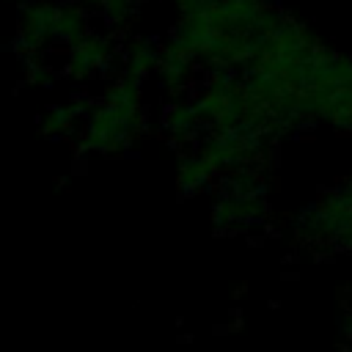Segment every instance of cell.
Wrapping results in <instances>:
<instances>
[{"mask_svg":"<svg viewBox=\"0 0 352 352\" xmlns=\"http://www.w3.org/2000/svg\"><path fill=\"white\" fill-rule=\"evenodd\" d=\"M280 14L270 0H206L179 11L168 38L190 52L204 74L242 72Z\"/></svg>","mask_w":352,"mask_h":352,"instance_id":"1","label":"cell"},{"mask_svg":"<svg viewBox=\"0 0 352 352\" xmlns=\"http://www.w3.org/2000/svg\"><path fill=\"white\" fill-rule=\"evenodd\" d=\"M143 85V80L116 72L104 82L102 94L91 96V107L77 135L82 151L110 157L132 148L143 138L148 126Z\"/></svg>","mask_w":352,"mask_h":352,"instance_id":"2","label":"cell"},{"mask_svg":"<svg viewBox=\"0 0 352 352\" xmlns=\"http://www.w3.org/2000/svg\"><path fill=\"white\" fill-rule=\"evenodd\" d=\"M300 110L305 124H324L352 135V55L322 44L308 60Z\"/></svg>","mask_w":352,"mask_h":352,"instance_id":"3","label":"cell"},{"mask_svg":"<svg viewBox=\"0 0 352 352\" xmlns=\"http://www.w3.org/2000/svg\"><path fill=\"white\" fill-rule=\"evenodd\" d=\"M94 19L82 0H22L16 6L14 44L25 58L44 55L52 47L66 50L94 30Z\"/></svg>","mask_w":352,"mask_h":352,"instance_id":"4","label":"cell"},{"mask_svg":"<svg viewBox=\"0 0 352 352\" xmlns=\"http://www.w3.org/2000/svg\"><path fill=\"white\" fill-rule=\"evenodd\" d=\"M270 198H267V168L250 165L239 168L220 179L217 198L212 206V217L223 228H245L256 226L267 217Z\"/></svg>","mask_w":352,"mask_h":352,"instance_id":"5","label":"cell"},{"mask_svg":"<svg viewBox=\"0 0 352 352\" xmlns=\"http://www.w3.org/2000/svg\"><path fill=\"white\" fill-rule=\"evenodd\" d=\"M121 60V44L116 33L110 30H91L74 44L63 50V74L77 82H94V80H110L118 72Z\"/></svg>","mask_w":352,"mask_h":352,"instance_id":"6","label":"cell"},{"mask_svg":"<svg viewBox=\"0 0 352 352\" xmlns=\"http://www.w3.org/2000/svg\"><path fill=\"white\" fill-rule=\"evenodd\" d=\"M201 77H204V72L195 63V58L165 36L162 50H160V63H157V72H154V82L160 85V91L168 99L190 96L195 91V85L201 82Z\"/></svg>","mask_w":352,"mask_h":352,"instance_id":"7","label":"cell"},{"mask_svg":"<svg viewBox=\"0 0 352 352\" xmlns=\"http://www.w3.org/2000/svg\"><path fill=\"white\" fill-rule=\"evenodd\" d=\"M88 107H91V96L88 94H74V96H69L63 102H55V104L44 107V113L38 116V132L44 138H50V140L77 138Z\"/></svg>","mask_w":352,"mask_h":352,"instance_id":"8","label":"cell"},{"mask_svg":"<svg viewBox=\"0 0 352 352\" xmlns=\"http://www.w3.org/2000/svg\"><path fill=\"white\" fill-rule=\"evenodd\" d=\"M160 129L176 146H192L204 135V121L192 104V96L168 99V104L162 107V116H160Z\"/></svg>","mask_w":352,"mask_h":352,"instance_id":"9","label":"cell"},{"mask_svg":"<svg viewBox=\"0 0 352 352\" xmlns=\"http://www.w3.org/2000/svg\"><path fill=\"white\" fill-rule=\"evenodd\" d=\"M160 50L162 41L151 38V36H126L121 41V60H118V72L135 77V80H154L157 63H160Z\"/></svg>","mask_w":352,"mask_h":352,"instance_id":"10","label":"cell"},{"mask_svg":"<svg viewBox=\"0 0 352 352\" xmlns=\"http://www.w3.org/2000/svg\"><path fill=\"white\" fill-rule=\"evenodd\" d=\"M176 184L182 192L195 195V192H206V190L217 187L220 173L212 168V162L195 146H187L176 160Z\"/></svg>","mask_w":352,"mask_h":352,"instance_id":"11","label":"cell"},{"mask_svg":"<svg viewBox=\"0 0 352 352\" xmlns=\"http://www.w3.org/2000/svg\"><path fill=\"white\" fill-rule=\"evenodd\" d=\"M179 11H184V8H192V6H198V3H206V0H170Z\"/></svg>","mask_w":352,"mask_h":352,"instance_id":"12","label":"cell"}]
</instances>
